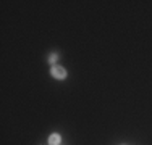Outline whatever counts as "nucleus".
Masks as SVG:
<instances>
[{
  "mask_svg": "<svg viewBox=\"0 0 152 145\" xmlns=\"http://www.w3.org/2000/svg\"><path fill=\"white\" fill-rule=\"evenodd\" d=\"M61 142V137L58 134H52V136L49 137V145H58Z\"/></svg>",
  "mask_w": 152,
  "mask_h": 145,
  "instance_id": "f03ea898",
  "label": "nucleus"
},
{
  "mask_svg": "<svg viewBox=\"0 0 152 145\" xmlns=\"http://www.w3.org/2000/svg\"><path fill=\"white\" fill-rule=\"evenodd\" d=\"M57 60H58V53H50V55H49V61L52 65H55Z\"/></svg>",
  "mask_w": 152,
  "mask_h": 145,
  "instance_id": "7ed1b4c3",
  "label": "nucleus"
},
{
  "mask_svg": "<svg viewBox=\"0 0 152 145\" xmlns=\"http://www.w3.org/2000/svg\"><path fill=\"white\" fill-rule=\"evenodd\" d=\"M52 76L55 79H65V78H66V70L61 68V66H58V65H53V66H52Z\"/></svg>",
  "mask_w": 152,
  "mask_h": 145,
  "instance_id": "f257e3e1",
  "label": "nucleus"
}]
</instances>
